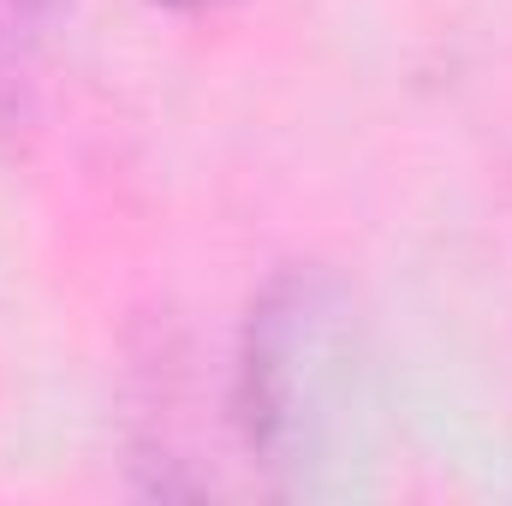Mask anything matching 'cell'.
Returning <instances> with one entry per match:
<instances>
[{
	"label": "cell",
	"mask_w": 512,
	"mask_h": 506,
	"mask_svg": "<svg viewBox=\"0 0 512 506\" xmlns=\"http://www.w3.org/2000/svg\"><path fill=\"white\" fill-rule=\"evenodd\" d=\"M245 447L292 489H340L370 423V352L352 286L322 262L280 268L251 298L233 387Z\"/></svg>",
	"instance_id": "6da1fadb"
},
{
	"label": "cell",
	"mask_w": 512,
	"mask_h": 506,
	"mask_svg": "<svg viewBox=\"0 0 512 506\" xmlns=\"http://www.w3.org/2000/svg\"><path fill=\"white\" fill-rule=\"evenodd\" d=\"M66 18L72 0H0V131H18L36 114V90Z\"/></svg>",
	"instance_id": "7a4b0ae2"
},
{
	"label": "cell",
	"mask_w": 512,
	"mask_h": 506,
	"mask_svg": "<svg viewBox=\"0 0 512 506\" xmlns=\"http://www.w3.org/2000/svg\"><path fill=\"white\" fill-rule=\"evenodd\" d=\"M155 6H173V12H209V6H221V0H155Z\"/></svg>",
	"instance_id": "3957f363"
}]
</instances>
